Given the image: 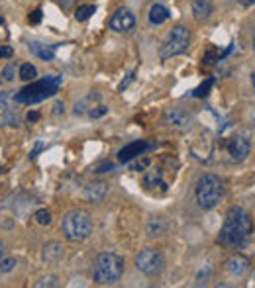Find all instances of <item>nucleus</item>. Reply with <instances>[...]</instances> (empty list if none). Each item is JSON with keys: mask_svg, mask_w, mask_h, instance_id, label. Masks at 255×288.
I'll return each mask as SVG.
<instances>
[{"mask_svg": "<svg viewBox=\"0 0 255 288\" xmlns=\"http://www.w3.org/2000/svg\"><path fill=\"white\" fill-rule=\"evenodd\" d=\"M251 231H253V226H251L249 214L240 206H232L226 212L224 226L220 229L218 241L230 249H242L249 243Z\"/></svg>", "mask_w": 255, "mask_h": 288, "instance_id": "obj_1", "label": "nucleus"}, {"mask_svg": "<svg viewBox=\"0 0 255 288\" xmlns=\"http://www.w3.org/2000/svg\"><path fill=\"white\" fill-rule=\"evenodd\" d=\"M61 81L63 78L57 75H49L45 78H41V81H34L32 85H28L20 92H16L14 100L18 104H38V102L53 96L61 87Z\"/></svg>", "mask_w": 255, "mask_h": 288, "instance_id": "obj_2", "label": "nucleus"}, {"mask_svg": "<svg viewBox=\"0 0 255 288\" xmlns=\"http://www.w3.org/2000/svg\"><path fill=\"white\" fill-rule=\"evenodd\" d=\"M124 273V259L116 253H100L92 265V280L96 284H114Z\"/></svg>", "mask_w": 255, "mask_h": 288, "instance_id": "obj_3", "label": "nucleus"}, {"mask_svg": "<svg viewBox=\"0 0 255 288\" xmlns=\"http://www.w3.org/2000/svg\"><path fill=\"white\" fill-rule=\"evenodd\" d=\"M194 194H196V202L202 210H212L224 198V182L220 176L212 175V173H204L196 182Z\"/></svg>", "mask_w": 255, "mask_h": 288, "instance_id": "obj_4", "label": "nucleus"}, {"mask_svg": "<svg viewBox=\"0 0 255 288\" xmlns=\"http://www.w3.org/2000/svg\"><path fill=\"white\" fill-rule=\"evenodd\" d=\"M61 229L69 241H85L92 233V218L85 210H71L63 216Z\"/></svg>", "mask_w": 255, "mask_h": 288, "instance_id": "obj_5", "label": "nucleus"}, {"mask_svg": "<svg viewBox=\"0 0 255 288\" xmlns=\"http://www.w3.org/2000/svg\"><path fill=\"white\" fill-rule=\"evenodd\" d=\"M191 45V32L185 28V25H175L167 39L163 41L161 49H159V57L161 59H171V57H177L183 55L185 51L189 49Z\"/></svg>", "mask_w": 255, "mask_h": 288, "instance_id": "obj_6", "label": "nucleus"}, {"mask_svg": "<svg viewBox=\"0 0 255 288\" xmlns=\"http://www.w3.org/2000/svg\"><path fill=\"white\" fill-rule=\"evenodd\" d=\"M163 265H165L163 253L153 247H145L136 255V269L141 271L143 275H159L163 271Z\"/></svg>", "mask_w": 255, "mask_h": 288, "instance_id": "obj_7", "label": "nucleus"}, {"mask_svg": "<svg viewBox=\"0 0 255 288\" xmlns=\"http://www.w3.org/2000/svg\"><path fill=\"white\" fill-rule=\"evenodd\" d=\"M222 145H224V149L228 151L232 163H242L251 153V139L247 136H234V138L224 139Z\"/></svg>", "mask_w": 255, "mask_h": 288, "instance_id": "obj_8", "label": "nucleus"}, {"mask_svg": "<svg viewBox=\"0 0 255 288\" xmlns=\"http://www.w3.org/2000/svg\"><path fill=\"white\" fill-rule=\"evenodd\" d=\"M134 25H136V16L130 12L128 8L116 10V12L112 14V18H110V30H114L118 34L130 32Z\"/></svg>", "mask_w": 255, "mask_h": 288, "instance_id": "obj_9", "label": "nucleus"}, {"mask_svg": "<svg viewBox=\"0 0 255 288\" xmlns=\"http://www.w3.org/2000/svg\"><path fill=\"white\" fill-rule=\"evenodd\" d=\"M149 149H151V145H149L145 139L132 141V143H128L126 147H122V149L118 151V161H120V163H128V161H132V159L140 157V155H145Z\"/></svg>", "mask_w": 255, "mask_h": 288, "instance_id": "obj_10", "label": "nucleus"}, {"mask_svg": "<svg viewBox=\"0 0 255 288\" xmlns=\"http://www.w3.org/2000/svg\"><path fill=\"white\" fill-rule=\"evenodd\" d=\"M165 122L171 125V127L185 132V129L191 125V116L187 112H183L181 108H169L165 112Z\"/></svg>", "mask_w": 255, "mask_h": 288, "instance_id": "obj_11", "label": "nucleus"}, {"mask_svg": "<svg viewBox=\"0 0 255 288\" xmlns=\"http://www.w3.org/2000/svg\"><path fill=\"white\" fill-rule=\"evenodd\" d=\"M63 255H65V249L59 241H51L47 245H43V251H41V257H43V261L47 265L59 263V261L63 259Z\"/></svg>", "mask_w": 255, "mask_h": 288, "instance_id": "obj_12", "label": "nucleus"}, {"mask_svg": "<svg viewBox=\"0 0 255 288\" xmlns=\"http://www.w3.org/2000/svg\"><path fill=\"white\" fill-rule=\"evenodd\" d=\"M106 194H108V188H106L104 182H90L89 187L85 188V198L90 204H100V202H104Z\"/></svg>", "mask_w": 255, "mask_h": 288, "instance_id": "obj_13", "label": "nucleus"}, {"mask_svg": "<svg viewBox=\"0 0 255 288\" xmlns=\"http://www.w3.org/2000/svg\"><path fill=\"white\" fill-rule=\"evenodd\" d=\"M143 187L153 190V188L161 187L163 190L167 188V182L163 180V171L159 169V167H153L149 171H145V175H143Z\"/></svg>", "mask_w": 255, "mask_h": 288, "instance_id": "obj_14", "label": "nucleus"}, {"mask_svg": "<svg viewBox=\"0 0 255 288\" xmlns=\"http://www.w3.org/2000/svg\"><path fill=\"white\" fill-rule=\"evenodd\" d=\"M226 269H228V273H232V275L240 276L249 269V261L243 255H232L228 261H226Z\"/></svg>", "mask_w": 255, "mask_h": 288, "instance_id": "obj_15", "label": "nucleus"}, {"mask_svg": "<svg viewBox=\"0 0 255 288\" xmlns=\"http://www.w3.org/2000/svg\"><path fill=\"white\" fill-rule=\"evenodd\" d=\"M30 51L36 57H39L41 61H53V57H55V47L53 45H43L39 41H32L30 43Z\"/></svg>", "mask_w": 255, "mask_h": 288, "instance_id": "obj_16", "label": "nucleus"}, {"mask_svg": "<svg viewBox=\"0 0 255 288\" xmlns=\"http://www.w3.org/2000/svg\"><path fill=\"white\" fill-rule=\"evenodd\" d=\"M169 10H167V6H163V4H153L151 8H149V22H151L153 25H161L163 22H167L169 20Z\"/></svg>", "mask_w": 255, "mask_h": 288, "instance_id": "obj_17", "label": "nucleus"}, {"mask_svg": "<svg viewBox=\"0 0 255 288\" xmlns=\"http://www.w3.org/2000/svg\"><path fill=\"white\" fill-rule=\"evenodd\" d=\"M212 14V4L208 0H192V16L196 20H206Z\"/></svg>", "mask_w": 255, "mask_h": 288, "instance_id": "obj_18", "label": "nucleus"}, {"mask_svg": "<svg viewBox=\"0 0 255 288\" xmlns=\"http://www.w3.org/2000/svg\"><path fill=\"white\" fill-rule=\"evenodd\" d=\"M18 75H20V78H22V81L30 83V81H36V76H38V69H36L32 63H24V65L20 67Z\"/></svg>", "mask_w": 255, "mask_h": 288, "instance_id": "obj_19", "label": "nucleus"}, {"mask_svg": "<svg viewBox=\"0 0 255 288\" xmlns=\"http://www.w3.org/2000/svg\"><path fill=\"white\" fill-rule=\"evenodd\" d=\"M94 12H96V6H94V4H85V6H79L75 10V18L79 22H85V20H89Z\"/></svg>", "mask_w": 255, "mask_h": 288, "instance_id": "obj_20", "label": "nucleus"}, {"mask_svg": "<svg viewBox=\"0 0 255 288\" xmlns=\"http://www.w3.org/2000/svg\"><path fill=\"white\" fill-rule=\"evenodd\" d=\"M149 165H151V159H149V157H143V159H141V155H140V157H136V161L132 159L130 169H132V171H136V173H141V171H145Z\"/></svg>", "mask_w": 255, "mask_h": 288, "instance_id": "obj_21", "label": "nucleus"}, {"mask_svg": "<svg viewBox=\"0 0 255 288\" xmlns=\"http://www.w3.org/2000/svg\"><path fill=\"white\" fill-rule=\"evenodd\" d=\"M212 83H214V78H206L200 87L194 88V92H192V94H194L196 98H204V96H208V92H210V88H212Z\"/></svg>", "mask_w": 255, "mask_h": 288, "instance_id": "obj_22", "label": "nucleus"}, {"mask_svg": "<svg viewBox=\"0 0 255 288\" xmlns=\"http://www.w3.org/2000/svg\"><path fill=\"white\" fill-rule=\"evenodd\" d=\"M34 220L38 222L39 226H49L51 224V214L47 210H38L34 214Z\"/></svg>", "mask_w": 255, "mask_h": 288, "instance_id": "obj_23", "label": "nucleus"}, {"mask_svg": "<svg viewBox=\"0 0 255 288\" xmlns=\"http://www.w3.org/2000/svg\"><path fill=\"white\" fill-rule=\"evenodd\" d=\"M116 169L114 163H110V161H104V163H98L94 169H92V173H96V175H104V173H112Z\"/></svg>", "mask_w": 255, "mask_h": 288, "instance_id": "obj_24", "label": "nucleus"}, {"mask_svg": "<svg viewBox=\"0 0 255 288\" xmlns=\"http://www.w3.org/2000/svg\"><path fill=\"white\" fill-rule=\"evenodd\" d=\"M2 76H4V81H14L16 78V63H8L6 67H4V71H2Z\"/></svg>", "mask_w": 255, "mask_h": 288, "instance_id": "obj_25", "label": "nucleus"}, {"mask_svg": "<svg viewBox=\"0 0 255 288\" xmlns=\"http://www.w3.org/2000/svg\"><path fill=\"white\" fill-rule=\"evenodd\" d=\"M202 61L206 63V65H214L216 61H220V55H216V49H208L206 55L202 57Z\"/></svg>", "mask_w": 255, "mask_h": 288, "instance_id": "obj_26", "label": "nucleus"}, {"mask_svg": "<svg viewBox=\"0 0 255 288\" xmlns=\"http://www.w3.org/2000/svg\"><path fill=\"white\" fill-rule=\"evenodd\" d=\"M14 267H16L14 259H0V273H10Z\"/></svg>", "mask_w": 255, "mask_h": 288, "instance_id": "obj_27", "label": "nucleus"}, {"mask_svg": "<svg viewBox=\"0 0 255 288\" xmlns=\"http://www.w3.org/2000/svg\"><path fill=\"white\" fill-rule=\"evenodd\" d=\"M41 16H43V12H41V8H36L34 12H30V16H28V22L30 24H39L41 22Z\"/></svg>", "mask_w": 255, "mask_h": 288, "instance_id": "obj_28", "label": "nucleus"}, {"mask_svg": "<svg viewBox=\"0 0 255 288\" xmlns=\"http://www.w3.org/2000/svg\"><path fill=\"white\" fill-rule=\"evenodd\" d=\"M4 122H6L8 125H12V127H18V125H20V120H18V116H16L14 112H6Z\"/></svg>", "mask_w": 255, "mask_h": 288, "instance_id": "obj_29", "label": "nucleus"}, {"mask_svg": "<svg viewBox=\"0 0 255 288\" xmlns=\"http://www.w3.org/2000/svg\"><path fill=\"white\" fill-rule=\"evenodd\" d=\"M14 55V49L10 45H0V59H10Z\"/></svg>", "mask_w": 255, "mask_h": 288, "instance_id": "obj_30", "label": "nucleus"}, {"mask_svg": "<svg viewBox=\"0 0 255 288\" xmlns=\"http://www.w3.org/2000/svg\"><path fill=\"white\" fill-rule=\"evenodd\" d=\"M36 286H38V288H43V286H57V282H55V276H49V278H41L39 282H36Z\"/></svg>", "mask_w": 255, "mask_h": 288, "instance_id": "obj_31", "label": "nucleus"}, {"mask_svg": "<svg viewBox=\"0 0 255 288\" xmlns=\"http://www.w3.org/2000/svg\"><path fill=\"white\" fill-rule=\"evenodd\" d=\"M106 112H108V108H106V106H96L94 110H89V116L90 118H100V116H104Z\"/></svg>", "mask_w": 255, "mask_h": 288, "instance_id": "obj_32", "label": "nucleus"}, {"mask_svg": "<svg viewBox=\"0 0 255 288\" xmlns=\"http://www.w3.org/2000/svg\"><path fill=\"white\" fill-rule=\"evenodd\" d=\"M134 75H136V73H130V75H128L126 78H124V81L118 85V90H120V92H122V90H126V88L130 87V83L134 81Z\"/></svg>", "mask_w": 255, "mask_h": 288, "instance_id": "obj_33", "label": "nucleus"}, {"mask_svg": "<svg viewBox=\"0 0 255 288\" xmlns=\"http://www.w3.org/2000/svg\"><path fill=\"white\" fill-rule=\"evenodd\" d=\"M75 2H76V0H57V4H59L63 10H69V8H71Z\"/></svg>", "mask_w": 255, "mask_h": 288, "instance_id": "obj_34", "label": "nucleus"}, {"mask_svg": "<svg viewBox=\"0 0 255 288\" xmlns=\"http://www.w3.org/2000/svg\"><path fill=\"white\" fill-rule=\"evenodd\" d=\"M8 92H0V110H6V102H8Z\"/></svg>", "mask_w": 255, "mask_h": 288, "instance_id": "obj_35", "label": "nucleus"}, {"mask_svg": "<svg viewBox=\"0 0 255 288\" xmlns=\"http://www.w3.org/2000/svg\"><path fill=\"white\" fill-rule=\"evenodd\" d=\"M43 147H45L43 143H38V145H36V149H34V151H32V153H30V159L34 161V159H36V157H38V155H39V151L43 149Z\"/></svg>", "mask_w": 255, "mask_h": 288, "instance_id": "obj_36", "label": "nucleus"}, {"mask_svg": "<svg viewBox=\"0 0 255 288\" xmlns=\"http://www.w3.org/2000/svg\"><path fill=\"white\" fill-rule=\"evenodd\" d=\"M26 118H28V122H38L39 114L38 112H28V116H26Z\"/></svg>", "mask_w": 255, "mask_h": 288, "instance_id": "obj_37", "label": "nucleus"}, {"mask_svg": "<svg viewBox=\"0 0 255 288\" xmlns=\"http://www.w3.org/2000/svg\"><path fill=\"white\" fill-rule=\"evenodd\" d=\"M63 110H65V106L61 102H57V104H55V114H61Z\"/></svg>", "mask_w": 255, "mask_h": 288, "instance_id": "obj_38", "label": "nucleus"}, {"mask_svg": "<svg viewBox=\"0 0 255 288\" xmlns=\"http://www.w3.org/2000/svg\"><path fill=\"white\" fill-rule=\"evenodd\" d=\"M251 4H255V0H243V6H251Z\"/></svg>", "mask_w": 255, "mask_h": 288, "instance_id": "obj_39", "label": "nucleus"}, {"mask_svg": "<svg viewBox=\"0 0 255 288\" xmlns=\"http://www.w3.org/2000/svg\"><path fill=\"white\" fill-rule=\"evenodd\" d=\"M2 253H4V247H2V243H0V259H2Z\"/></svg>", "mask_w": 255, "mask_h": 288, "instance_id": "obj_40", "label": "nucleus"}, {"mask_svg": "<svg viewBox=\"0 0 255 288\" xmlns=\"http://www.w3.org/2000/svg\"><path fill=\"white\" fill-rule=\"evenodd\" d=\"M251 85H253V88H255V73L251 75Z\"/></svg>", "mask_w": 255, "mask_h": 288, "instance_id": "obj_41", "label": "nucleus"}, {"mask_svg": "<svg viewBox=\"0 0 255 288\" xmlns=\"http://www.w3.org/2000/svg\"><path fill=\"white\" fill-rule=\"evenodd\" d=\"M0 175H2V167H0Z\"/></svg>", "mask_w": 255, "mask_h": 288, "instance_id": "obj_42", "label": "nucleus"}, {"mask_svg": "<svg viewBox=\"0 0 255 288\" xmlns=\"http://www.w3.org/2000/svg\"><path fill=\"white\" fill-rule=\"evenodd\" d=\"M253 122H255V114H253Z\"/></svg>", "mask_w": 255, "mask_h": 288, "instance_id": "obj_43", "label": "nucleus"}, {"mask_svg": "<svg viewBox=\"0 0 255 288\" xmlns=\"http://www.w3.org/2000/svg\"><path fill=\"white\" fill-rule=\"evenodd\" d=\"M0 83H2V78H0Z\"/></svg>", "mask_w": 255, "mask_h": 288, "instance_id": "obj_44", "label": "nucleus"}]
</instances>
